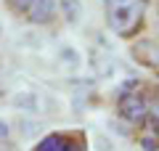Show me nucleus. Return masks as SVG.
<instances>
[{
  "instance_id": "f257e3e1",
  "label": "nucleus",
  "mask_w": 159,
  "mask_h": 151,
  "mask_svg": "<svg viewBox=\"0 0 159 151\" xmlns=\"http://www.w3.org/2000/svg\"><path fill=\"white\" fill-rule=\"evenodd\" d=\"M151 0H103L106 29L122 40H135L146 27Z\"/></svg>"
},
{
  "instance_id": "f03ea898",
  "label": "nucleus",
  "mask_w": 159,
  "mask_h": 151,
  "mask_svg": "<svg viewBox=\"0 0 159 151\" xmlns=\"http://www.w3.org/2000/svg\"><path fill=\"white\" fill-rule=\"evenodd\" d=\"M117 117L130 127H146V85H130L117 95Z\"/></svg>"
},
{
  "instance_id": "7ed1b4c3",
  "label": "nucleus",
  "mask_w": 159,
  "mask_h": 151,
  "mask_svg": "<svg viewBox=\"0 0 159 151\" xmlns=\"http://www.w3.org/2000/svg\"><path fill=\"white\" fill-rule=\"evenodd\" d=\"M130 58L146 69L159 72V40L154 37H135L130 43Z\"/></svg>"
},
{
  "instance_id": "20e7f679",
  "label": "nucleus",
  "mask_w": 159,
  "mask_h": 151,
  "mask_svg": "<svg viewBox=\"0 0 159 151\" xmlns=\"http://www.w3.org/2000/svg\"><path fill=\"white\" fill-rule=\"evenodd\" d=\"M34 151H85V143L80 135H72V133H53L48 138H43Z\"/></svg>"
},
{
  "instance_id": "39448f33",
  "label": "nucleus",
  "mask_w": 159,
  "mask_h": 151,
  "mask_svg": "<svg viewBox=\"0 0 159 151\" xmlns=\"http://www.w3.org/2000/svg\"><path fill=\"white\" fill-rule=\"evenodd\" d=\"M24 19L29 24H34V27H48V24H53L58 19V0H34L29 13Z\"/></svg>"
},
{
  "instance_id": "423d86ee",
  "label": "nucleus",
  "mask_w": 159,
  "mask_h": 151,
  "mask_svg": "<svg viewBox=\"0 0 159 151\" xmlns=\"http://www.w3.org/2000/svg\"><path fill=\"white\" fill-rule=\"evenodd\" d=\"M146 127L159 135V85L146 88Z\"/></svg>"
},
{
  "instance_id": "0eeeda50",
  "label": "nucleus",
  "mask_w": 159,
  "mask_h": 151,
  "mask_svg": "<svg viewBox=\"0 0 159 151\" xmlns=\"http://www.w3.org/2000/svg\"><path fill=\"white\" fill-rule=\"evenodd\" d=\"M58 13L64 16V21L69 27L80 24V16H82V0H58Z\"/></svg>"
},
{
  "instance_id": "6e6552de",
  "label": "nucleus",
  "mask_w": 159,
  "mask_h": 151,
  "mask_svg": "<svg viewBox=\"0 0 159 151\" xmlns=\"http://www.w3.org/2000/svg\"><path fill=\"white\" fill-rule=\"evenodd\" d=\"M32 3H34V0H6V8L13 13V16H21L24 19L29 13V8H32Z\"/></svg>"
}]
</instances>
